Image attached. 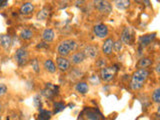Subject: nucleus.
Instances as JSON below:
<instances>
[{"instance_id":"obj_30","label":"nucleus","mask_w":160,"mask_h":120,"mask_svg":"<svg viewBox=\"0 0 160 120\" xmlns=\"http://www.w3.org/2000/svg\"><path fill=\"white\" fill-rule=\"evenodd\" d=\"M157 114H160V106H159L158 109H157Z\"/></svg>"},{"instance_id":"obj_13","label":"nucleus","mask_w":160,"mask_h":120,"mask_svg":"<svg viewBox=\"0 0 160 120\" xmlns=\"http://www.w3.org/2000/svg\"><path fill=\"white\" fill-rule=\"evenodd\" d=\"M85 54L83 52H76V53H74L71 58H70V62L75 64V65H78L80 63H82L84 60H85Z\"/></svg>"},{"instance_id":"obj_25","label":"nucleus","mask_w":160,"mask_h":120,"mask_svg":"<svg viewBox=\"0 0 160 120\" xmlns=\"http://www.w3.org/2000/svg\"><path fill=\"white\" fill-rule=\"evenodd\" d=\"M31 66L33 68V70L36 73L39 72V65H38V60L37 59H33L31 61Z\"/></svg>"},{"instance_id":"obj_9","label":"nucleus","mask_w":160,"mask_h":120,"mask_svg":"<svg viewBox=\"0 0 160 120\" xmlns=\"http://www.w3.org/2000/svg\"><path fill=\"white\" fill-rule=\"evenodd\" d=\"M113 45H114V41L112 38H107L103 43L102 46V51L105 55H110L112 53L113 50Z\"/></svg>"},{"instance_id":"obj_28","label":"nucleus","mask_w":160,"mask_h":120,"mask_svg":"<svg viewBox=\"0 0 160 120\" xmlns=\"http://www.w3.org/2000/svg\"><path fill=\"white\" fill-rule=\"evenodd\" d=\"M7 92V87L5 84L0 83V96H3V95Z\"/></svg>"},{"instance_id":"obj_6","label":"nucleus","mask_w":160,"mask_h":120,"mask_svg":"<svg viewBox=\"0 0 160 120\" xmlns=\"http://www.w3.org/2000/svg\"><path fill=\"white\" fill-rule=\"evenodd\" d=\"M93 32L99 38H105L108 35V28L104 24H97L93 27Z\"/></svg>"},{"instance_id":"obj_19","label":"nucleus","mask_w":160,"mask_h":120,"mask_svg":"<svg viewBox=\"0 0 160 120\" xmlns=\"http://www.w3.org/2000/svg\"><path fill=\"white\" fill-rule=\"evenodd\" d=\"M20 37L24 40H29L33 37V32L31 29L29 28H24L21 30V32H20Z\"/></svg>"},{"instance_id":"obj_16","label":"nucleus","mask_w":160,"mask_h":120,"mask_svg":"<svg viewBox=\"0 0 160 120\" xmlns=\"http://www.w3.org/2000/svg\"><path fill=\"white\" fill-rule=\"evenodd\" d=\"M43 66L45 68V70L50 73H54L55 71H56V65L54 64V62L52 61L51 59H47L45 60L44 63H43Z\"/></svg>"},{"instance_id":"obj_4","label":"nucleus","mask_w":160,"mask_h":120,"mask_svg":"<svg viewBox=\"0 0 160 120\" xmlns=\"http://www.w3.org/2000/svg\"><path fill=\"white\" fill-rule=\"evenodd\" d=\"M116 72H117V68L115 66L104 67L101 69V71H100V75H101V78L104 80V81H111V80L114 78Z\"/></svg>"},{"instance_id":"obj_3","label":"nucleus","mask_w":160,"mask_h":120,"mask_svg":"<svg viewBox=\"0 0 160 120\" xmlns=\"http://www.w3.org/2000/svg\"><path fill=\"white\" fill-rule=\"evenodd\" d=\"M28 51L26 48L24 47H21L16 50V52H15V60H16V62L18 65H20V66H23V65H25L27 62H28Z\"/></svg>"},{"instance_id":"obj_27","label":"nucleus","mask_w":160,"mask_h":120,"mask_svg":"<svg viewBox=\"0 0 160 120\" xmlns=\"http://www.w3.org/2000/svg\"><path fill=\"white\" fill-rule=\"evenodd\" d=\"M54 107H55V113H57L59 111H61V110H63L65 106H64V104H62V103H55Z\"/></svg>"},{"instance_id":"obj_23","label":"nucleus","mask_w":160,"mask_h":120,"mask_svg":"<svg viewBox=\"0 0 160 120\" xmlns=\"http://www.w3.org/2000/svg\"><path fill=\"white\" fill-rule=\"evenodd\" d=\"M152 100L156 103H160V87L156 88L152 93Z\"/></svg>"},{"instance_id":"obj_20","label":"nucleus","mask_w":160,"mask_h":120,"mask_svg":"<svg viewBox=\"0 0 160 120\" xmlns=\"http://www.w3.org/2000/svg\"><path fill=\"white\" fill-rule=\"evenodd\" d=\"M152 64V61H151V59L150 58H147V57H144L142 59H140L139 60V62H138V67L140 69H145V68H147L148 66H150V65Z\"/></svg>"},{"instance_id":"obj_24","label":"nucleus","mask_w":160,"mask_h":120,"mask_svg":"<svg viewBox=\"0 0 160 120\" xmlns=\"http://www.w3.org/2000/svg\"><path fill=\"white\" fill-rule=\"evenodd\" d=\"M113 48L116 52H119L120 50L122 48V42L121 40H117L116 42H114V45H113Z\"/></svg>"},{"instance_id":"obj_15","label":"nucleus","mask_w":160,"mask_h":120,"mask_svg":"<svg viewBox=\"0 0 160 120\" xmlns=\"http://www.w3.org/2000/svg\"><path fill=\"white\" fill-rule=\"evenodd\" d=\"M54 31L51 28H46L44 29V31L42 32V39L44 40L45 42H51L52 40L54 39Z\"/></svg>"},{"instance_id":"obj_1","label":"nucleus","mask_w":160,"mask_h":120,"mask_svg":"<svg viewBox=\"0 0 160 120\" xmlns=\"http://www.w3.org/2000/svg\"><path fill=\"white\" fill-rule=\"evenodd\" d=\"M149 72L147 69H138L136 70L131 78V82H130V88L132 90H139L143 87L145 81L148 78Z\"/></svg>"},{"instance_id":"obj_7","label":"nucleus","mask_w":160,"mask_h":120,"mask_svg":"<svg viewBox=\"0 0 160 120\" xmlns=\"http://www.w3.org/2000/svg\"><path fill=\"white\" fill-rule=\"evenodd\" d=\"M56 63H57V67L63 72L67 71V70H69V68H70V61L65 57H61V56L57 57Z\"/></svg>"},{"instance_id":"obj_2","label":"nucleus","mask_w":160,"mask_h":120,"mask_svg":"<svg viewBox=\"0 0 160 120\" xmlns=\"http://www.w3.org/2000/svg\"><path fill=\"white\" fill-rule=\"evenodd\" d=\"M77 48V43L72 39H66L63 40L59 43L57 47V52L61 57H66L68 55L75 51Z\"/></svg>"},{"instance_id":"obj_29","label":"nucleus","mask_w":160,"mask_h":120,"mask_svg":"<svg viewBox=\"0 0 160 120\" xmlns=\"http://www.w3.org/2000/svg\"><path fill=\"white\" fill-rule=\"evenodd\" d=\"M155 71L157 72V74H159L160 75V62L155 66Z\"/></svg>"},{"instance_id":"obj_8","label":"nucleus","mask_w":160,"mask_h":120,"mask_svg":"<svg viewBox=\"0 0 160 120\" xmlns=\"http://www.w3.org/2000/svg\"><path fill=\"white\" fill-rule=\"evenodd\" d=\"M121 42L124 44H131L132 42V33L129 27H125L121 34Z\"/></svg>"},{"instance_id":"obj_14","label":"nucleus","mask_w":160,"mask_h":120,"mask_svg":"<svg viewBox=\"0 0 160 120\" xmlns=\"http://www.w3.org/2000/svg\"><path fill=\"white\" fill-rule=\"evenodd\" d=\"M11 42H12V39H11V36L8 34H1L0 35V45L7 49L10 47V45H11Z\"/></svg>"},{"instance_id":"obj_26","label":"nucleus","mask_w":160,"mask_h":120,"mask_svg":"<svg viewBox=\"0 0 160 120\" xmlns=\"http://www.w3.org/2000/svg\"><path fill=\"white\" fill-rule=\"evenodd\" d=\"M40 119H42V120H46V119H49L50 118V112L48 111H42L41 113H40Z\"/></svg>"},{"instance_id":"obj_10","label":"nucleus","mask_w":160,"mask_h":120,"mask_svg":"<svg viewBox=\"0 0 160 120\" xmlns=\"http://www.w3.org/2000/svg\"><path fill=\"white\" fill-rule=\"evenodd\" d=\"M156 37V33H151V34H147L144 35V36H141L139 39V43L142 47H145L151 43L153 40Z\"/></svg>"},{"instance_id":"obj_21","label":"nucleus","mask_w":160,"mask_h":120,"mask_svg":"<svg viewBox=\"0 0 160 120\" xmlns=\"http://www.w3.org/2000/svg\"><path fill=\"white\" fill-rule=\"evenodd\" d=\"M48 14H49V10L47 8H43L41 11H39L37 14V19L38 20H45L48 17Z\"/></svg>"},{"instance_id":"obj_12","label":"nucleus","mask_w":160,"mask_h":120,"mask_svg":"<svg viewBox=\"0 0 160 120\" xmlns=\"http://www.w3.org/2000/svg\"><path fill=\"white\" fill-rule=\"evenodd\" d=\"M83 53L85 54V56L86 57L95 58L98 55V49H97V47L92 46V45H89V46L85 47Z\"/></svg>"},{"instance_id":"obj_31","label":"nucleus","mask_w":160,"mask_h":120,"mask_svg":"<svg viewBox=\"0 0 160 120\" xmlns=\"http://www.w3.org/2000/svg\"><path fill=\"white\" fill-rule=\"evenodd\" d=\"M0 110H1V104H0Z\"/></svg>"},{"instance_id":"obj_17","label":"nucleus","mask_w":160,"mask_h":120,"mask_svg":"<svg viewBox=\"0 0 160 120\" xmlns=\"http://www.w3.org/2000/svg\"><path fill=\"white\" fill-rule=\"evenodd\" d=\"M86 115L89 120H100V118H101V114L98 112V110H95V109L87 110Z\"/></svg>"},{"instance_id":"obj_11","label":"nucleus","mask_w":160,"mask_h":120,"mask_svg":"<svg viewBox=\"0 0 160 120\" xmlns=\"http://www.w3.org/2000/svg\"><path fill=\"white\" fill-rule=\"evenodd\" d=\"M35 9L34 4H32L31 2H26L22 4V6L20 7V13L22 15H29L31 14Z\"/></svg>"},{"instance_id":"obj_32","label":"nucleus","mask_w":160,"mask_h":120,"mask_svg":"<svg viewBox=\"0 0 160 120\" xmlns=\"http://www.w3.org/2000/svg\"><path fill=\"white\" fill-rule=\"evenodd\" d=\"M0 120H2V118H1V116H0Z\"/></svg>"},{"instance_id":"obj_5","label":"nucleus","mask_w":160,"mask_h":120,"mask_svg":"<svg viewBox=\"0 0 160 120\" xmlns=\"http://www.w3.org/2000/svg\"><path fill=\"white\" fill-rule=\"evenodd\" d=\"M94 6L99 12L108 14L112 11V5L110 4L108 1H102V0H97V1H94Z\"/></svg>"},{"instance_id":"obj_18","label":"nucleus","mask_w":160,"mask_h":120,"mask_svg":"<svg viewBox=\"0 0 160 120\" xmlns=\"http://www.w3.org/2000/svg\"><path fill=\"white\" fill-rule=\"evenodd\" d=\"M75 89H76V91L81 93V94H86L89 90V86L86 82H78L76 84V86H75Z\"/></svg>"},{"instance_id":"obj_22","label":"nucleus","mask_w":160,"mask_h":120,"mask_svg":"<svg viewBox=\"0 0 160 120\" xmlns=\"http://www.w3.org/2000/svg\"><path fill=\"white\" fill-rule=\"evenodd\" d=\"M115 5L120 8V9H126L128 6H129V4H130V1H126V0H122V1H115L114 2Z\"/></svg>"}]
</instances>
